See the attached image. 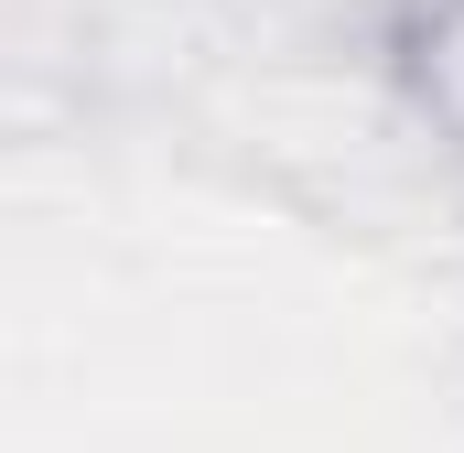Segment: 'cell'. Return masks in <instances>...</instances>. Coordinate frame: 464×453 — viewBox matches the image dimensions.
<instances>
[{"instance_id":"cell-1","label":"cell","mask_w":464,"mask_h":453,"mask_svg":"<svg viewBox=\"0 0 464 453\" xmlns=\"http://www.w3.org/2000/svg\"><path fill=\"white\" fill-rule=\"evenodd\" d=\"M400 54H411V87H421L432 130L464 151V0H432V11L400 33Z\"/></svg>"}]
</instances>
